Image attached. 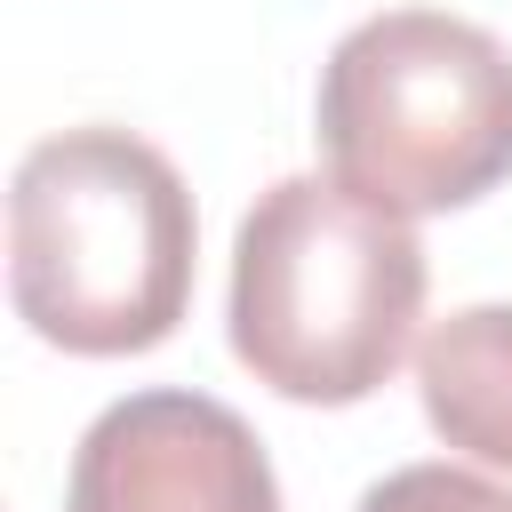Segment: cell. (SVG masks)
<instances>
[{
  "instance_id": "6da1fadb",
  "label": "cell",
  "mask_w": 512,
  "mask_h": 512,
  "mask_svg": "<svg viewBox=\"0 0 512 512\" xmlns=\"http://www.w3.org/2000/svg\"><path fill=\"white\" fill-rule=\"evenodd\" d=\"M192 192L160 144L88 120L40 136L8 184L16 320L80 360H128L176 336L192 304Z\"/></svg>"
},
{
  "instance_id": "7a4b0ae2",
  "label": "cell",
  "mask_w": 512,
  "mask_h": 512,
  "mask_svg": "<svg viewBox=\"0 0 512 512\" xmlns=\"http://www.w3.org/2000/svg\"><path fill=\"white\" fill-rule=\"evenodd\" d=\"M424 280L400 208L336 176H280L232 240V352L296 408H352L408 360Z\"/></svg>"
},
{
  "instance_id": "3957f363",
  "label": "cell",
  "mask_w": 512,
  "mask_h": 512,
  "mask_svg": "<svg viewBox=\"0 0 512 512\" xmlns=\"http://www.w3.org/2000/svg\"><path fill=\"white\" fill-rule=\"evenodd\" d=\"M312 136L336 184L400 216L472 208L512 176V48L448 8H384L328 48Z\"/></svg>"
},
{
  "instance_id": "277c9868",
  "label": "cell",
  "mask_w": 512,
  "mask_h": 512,
  "mask_svg": "<svg viewBox=\"0 0 512 512\" xmlns=\"http://www.w3.org/2000/svg\"><path fill=\"white\" fill-rule=\"evenodd\" d=\"M64 512H280V480L240 408L160 384L80 432Z\"/></svg>"
},
{
  "instance_id": "5b68a950",
  "label": "cell",
  "mask_w": 512,
  "mask_h": 512,
  "mask_svg": "<svg viewBox=\"0 0 512 512\" xmlns=\"http://www.w3.org/2000/svg\"><path fill=\"white\" fill-rule=\"evenodd\" d=\"M416 392L424 424L456 456L512 472V304H464L432 320L416 344Z\"/></svg>"
},
{
  "instance_id": "8992f818",
  "label": "cell",
  "mask_w": 512,
  "mask_h": 512,
  "mask_svg": "<svg viewBox=\"0 0 512 512\" xmlns=\"http://www.w3.org/2000/svg\"><path fill=\"white\" fill-rule=\"evenodd\" d=\"M360 512H512V488L464 464H400L360 496Z\"/></svg>"
}]
</instances>
